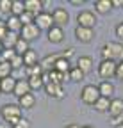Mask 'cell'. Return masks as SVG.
<instances>
[{
  "label": "cell",
  "mask_w": 123,
  "mask_h": 128,
  "mask_svg": "<svg viewBox=\"0 0 123 128\" xmlns=\"http://www.w3.org/2000/svg\"><path fill=\"white\" fill-rule=\"evenodd\" d=\"M18 105H20L22 108H25V110L32 108V107L36 105V96H34L32 92H29V94L22 96V98H18Z\"/></svg>",
  "instance_id": "7402d4cb"
},
{
  "label": "cell",
  "mask_w": 123,
  "mask_h": 128,
  "mask_svg": "<svg viewBox=\"0 0 123 128\" xmlns=\"http://www.w3.org/2000/svg\"><path fill=\"white\" fill-rule=\"evenodd\" d=\"M16 126H22V128H29V126H30V123H29V121H27V119L23 118V119H22V121H20V123H18Z\"/></svg>",
  "instance_id": "ab89813d"
},
{
  "label": "cell",
  "mask_w": 123,
  "mask_h": 128,
  "mask_svg": "<svg viewBox=\"0 0 123 128\" xmlns=\"http://www.w3.org/2000/svg\"><path fill=\"white\" fill-rule=\"evenodd\" d=\"M25 11H29L34 16H38V14L43 12V2L41 0H27L25 2Z\"/></svg>",
  "instance_id": "ac0fdd59"
},
{
  "label": "cell",
  "mask_w": 123,
  "mask_h": 128,
  "mask_svg": "<svg viewBox=\"0 0 123 128\" xmlns=\"http://www.w3.org/2000/svg\"><path fill=\"white\" fill-rule=\"evenodd\" d=\"M116 78L123 80V60L118 62V66H116Z\"/></svg>",
  "instance_id": "8d00e7d4"
},
{
  "label": "cell",
  "mask_w": 123,
  "mask_h": 128,
  "mask_svg": "<svg viewBox=\"0 0 123 128\" xmlns=\"http://www.w3.org/2000/svg\"><path fill=\"white\" fill-rule=\"evenodd\" d=\"M41 30L43 28H47V30H50L52 27H54V18H52V12H47V11H43L41 14H38L36 16V22H34Z\"/></svg>",
  "instance_id": "30bf717a"
},
{
  "label": "cell",
  "mask_w": 123,
  "mask_h": 128,
  "mask_svg": "<svg viewBox=\"0 0 123 128\" xmlns=\"http://www.w3.org/2000/svg\"><path fill=\"white\" fill-rule=\"evenodd\" d=\"M0 12L11 16V12H13V0H0Z\"/></svg>",
  "instance_id": "d6a6232c"
},
{
  "label": "cell",
  "mask_w": 123,
  "mask_h": 128,
  "mask_svg": "<svg viewBox=\"0 0 123 128\" xmlns=\"http://www.w3.org/2000/svg\"><path fill=\"white\" fill-rule=\"evenodd\" d=\"M0 128H7V126H4V124H0Z\"/></svg>",
  "instance_id": "bcb514c9"
},
{
  "label": "cell",
  "mask_w": 123,
  "mask_h": 128,
  "mask_svg": "<svg viewBox=\"0 0 123 128\" xmlns=\"http://www.w3.org/2000/svg\"><path fill=\"white\" fill-rule=\"evenodd\" d=\"M2 50H4V46H2V41H0V54H2Z\"/></svg>",
  "instance_id": "f6af8a7d"
},
{
  "label": "cell",
  "mask_w": 123,
  "mask_h": 128,
  "mask_svg": "<svg viewBox=\"0 0 123 128\" xmlns=\"http://www.w3.org/2000/svg\"><path fill=\"white\" fill-rule=\"evenodd\" d=\"M114 32H116V36H118L119 39H123V22H119V23L116 25V28H114Z\"/></svg>",
  "instance_id": "f35d334b"
},
{
  "label": "cell",
  "mask_w": 123,
  "mask_h": 128,
  "mask_svg": "<svg viewBox=\"0 0 123 128\" xmlns=\"http://www.w3.org/2000/svg\"><path fill=\"white\" fill-rule=\"evenodd\" d=\"M30 92V86H29V80L25 78H18L16 80V87H14V94L18 96V98H22V96L29 94Z\"/></svg>",
  "instance_id": "2e32d148"
},
{
  "label": "cell",
  "mask_w": 123,
  "mask_h": 128,
  "mask_svg": "<svg viewBox=\"0 0 123 128\" xmlns=\"http://www.w3.org/2000/svg\"><path fill=\"white\" fill-rule=\"evenodd\" d=\"M18 54L13 50V48H4L2 54H0V60H6V62H11L14 57H16Z\"/></svg>",
  "instance_id": "4dcf8cb0"
},
{
  "label": "cell",
  "mask_w": 123,
  "mask_h": 128,
  "mask_svg": "<svg viewBox=\"0 0 123 128\" xmlns=\"http://www.w3.org/2000/svg\"><path fill=\"white\" fill-rule=\"evenodd\" d=\"M11 71H13L11 62L0 60V80H2V78H7V76H11Z\"/></svg>",
  "instance_id": "484cf974"
},
{
  "label": "cell",
  "mask_w": 123,
  "mask_h": 128,
  "mask_svg": "<svg viewBox=\"0 0 123 128\" xmlns=\"http://www.w3.org/2000/svg\"><path fill=\"white\" fill-rule=\"evenodd\" d=\"M82 128H95V126H93V124H84Z\"/></svg>",
  "instance_id": "ee69618b"
},
{
  "label": "cell",
  "mask_w": 123,
  "mask_h": 128,
  "mask_svg": "<svg viewBox=\"0 0 123 128\" xmlns=\"http://www.w3.org/2000/svg\"><path fill=\"white\" fill-rule=\"evenodd\" d=\"M20 39H22V38H20V32L9 30L7 34H6V38L2 39V46H4V48H13V50H14V46L18 44Z\"/></svg>",
  "instance_id": "9a60e30c"
},
{
  "label": "cell",
  "mask_w": 123,
  "mask_h": 128,
  "mask_svg": "<svg viewBox=\"0 0 123 128\" xmlns=\"http://www.w3.org/2000/svg\"><path fill=\"white\" fill-rule=\"evenodd\" d=\"M45 92H47L48 96H52V98H55V100H63L64 98V94H66V91H64V87L63 86H59V84H54V82H48V84H45Z\"/></svg>",
  "instance_id": "9c48e42d"
},
{
  "label": "cell",
  "mask_w": 123,
  "mask_h": 128,
  "mask_svg": "<svg viewBox=\"0 0 123 128\" xmlns=\"http://www.w3.org/2000/svg\"><path fill=\"white\" fill-rule=\"evenodd\" d=\"M80 100L86 103V105H96V102L100 100V91L96 86L89 84V86H84V89L80 91Z\"/></svg>",
  "instance_id": "3957f363"
},
{
  "label": "cell",
  "mask_w": 123,
  "mask_h": 128,
  "mask_svg": "<svg viewBox=\"0 0 123 128\" xmlns=\"http://www.w3.org/2000/svg\"><path fill=\"white\" fill-rule=\"evenodd\" d=\"M13 128H22V126H13Z\"/></svg>",
  "instance_id": "7dc6e473"
},
{
  "label": "cell",
  "mask_w": 123,
  "mask_h": 128,
  "mask_svg": "<svg viewBox=\"0 0 123 128\" xmlns=\"http://www.w3.org/2000/svg\"><path fill=\"white\" fill-rule=\"evenodd\" d=\"M7 25H6V20H2L0 18V41H2L4 38H6V34H7Z\"/></svg>",
  "instance_id": "d590c367"
},
{
  "label": "cell",
  "mask_w": 123,
  "mask_h": 128,
  "mask_svg": "<svg viewBox=\"0 0 123 128\" xmlns=\"http://www.w3.org/2000/svg\"><path fill=\"white\" fill-rule=\"evenodd\" d=\"M20 20H22V23H23V27H25V25H32V23L36 22V16H34L32 12L25 11V12L20 16Z\"/></svg>",
  "instance_id": "836d02e7"
},
{
  "label": "cell",
  "mask_w": 123,
  "mask_h": 128,
  "mask_svg": "<svg viewBox=\"0 0 123 128\" xmlns=\"http://www.w3.org/2000/svg\"><path fill=\"white\" fill-rule=\"evenodd\" d=\"M14 87H16V78H13V75L0 80V91H2V94H14Z\"/></svg>",
  "instance_id": "5bb4252c"
},
{
  "label": "cell",
  "mask_w": 123,
  "mask_h": 128,
  "mask_svg": "<svg viewBox=\"0 0 123 128\" xmlns=\"http://www.w3.org/2000/svg\"><path fill=\"white\" fill-rule=\"evenodd\" d=\"M84 2H86V0H70V4H71V6H82Z\"/></svg>",
  "instance_id": "b9f144b4"
},
{
  "label": "cell",
  "mask_w": 123,
  "mask_h": 128,
  "mask_svg": "<svg viewBox=\"0 0 123 128\" xmlns=\"http://www.w3.org/2000/svg\"><path fill=\"white\" fill-rule=\"evenodd\" d=\"M75 38H77V41H80L84 44H89L95 39V30L93 28H86V27H77L75 28Z\"/></svg>",
  "instance_id": "ba28073f"
},
{
  "label": "cell",
  "mask_w": 123,
  "mask_h": 128,
  "mask_svg": "<svg viewBox=\"0 0 123 128\" xmlns=\"http://www.w3.org/2000/svg\"><path fill=\"white\" fill-rule=\"evenodd\" d=\"M52 18H54V25H55V27H61V28H63V27L68 25V22H70V14H68V11H66L64 7H55V9L52 11Z\"/></svg>",
  "instance_id": "52a82bcc"
},
{
  "label": "cell",
  "mask_w": 123,
  "mask_h": 128,
  "mask_svg": "<svg viewBox=\"0 0 123 128\" xmlns=\"http://www.w3.org/2000/svg\"><path fill=\"white\" fill-rule=\"evenodd\" d=\"M11 66H13V70H20V68H23V66H25L23 57H22V55H16V57L11 60Z\"/></svg>",
  "instance_id": "e575fe53"
},
{
  "label": "cell",
  "mask_w": 123,
  "mask_h": 128,
  "mask_svg": "<svg viewBox=\"0 0 123 128\" xmlns=\"http://www.w3.org/2000/svg\"><path fill=\"white\" fill-rule=\"evenodd\" d=\"M98 91H100V96H103V98H111V96L114 94V86L109 82V80H103V82L98 84Z\"/></svg>",
  "instance_id": "44dd1931"
},
{
  "label": "cell",
  "mask_w": 123,
  "mask_h": 128,
  "mask_svg": "<svg viewBox=\"0 0 123 128\" xmlns=\"http://www.w3.org/2000/svg\"><path fill=\"white\" fill-rule=\"evenodd\" d=\"M39 34H41V28H39L36 23H32V25H25V27L20 30V38H22L23 41H27V43L36 41V39L39 38Z\"/></svg>",
  "instance_id": "8992f818"
},
{
  "label": "cell",
  "mask_w": 123,
  "mask_h": 128,
  "mask_svg": "<svg viewBox=\"0 0 123 128\" xmlns=\"http://www.w3.org/2000/svg\"><path fill=\"white\" fill-rule=\"evenodd\" d=\"M64 128H82V126H79V124H66Z\"/></svg>",
  "instance_id": "7bdbcfd3"
},
{
  "label": "cell",
  "mask_w": 123,
  "mask_h": 128,
  "mask_svg": "<svg viewBox=\"0 0 123 128\" xmlns=\"http://www.w3.org/2000/svg\"><path fill=\"white\" fill-rule=\"evenodd\" d=\"M112 7H123V0H112Z\"/></svg>",
  "instance_id": "60d3db41"
},
{
  "label": "cell",
  "mask_w": 123,
  "mask_h": 128,
  "mask_svg": "<svg viewBox=\"0 0 123 128\" xmlns=\"http://www.w3.org/2000/svg\"><path fill=\"white\" fill-rule=\"evenodd\" d=\"M112 9V2L111 0H96L95 2V11L98 14H107Z\"/></svg>",
  "instance_id": "603a6c76"
},
{
  "label": "cell",
  "mask_w": 123,
  "mask_h": 128,
  "mask_svg": "<svg viewBox=\"0 0 123 128\" xmlns=\"http://www.w3.org/2000/svg\"><path fill=\"white\" fill-rule=\"evenodd\" d=\"M43 75H45V71H43V68H41V62L36 64V66L27 68V78H30V76H43Z\"/></svg>",
  "instance_id": "f1b7e54d"
},
{
  "label": "cell",
  "mask_w": 123,
  "mask_h": 128,
  "mask_svg": "<svg viewBox=\"0 0 123 128\" xmlns=\"http://www.w3.org/2000/svg\"><path fill=\"white\" fill-rule=\"evenodd\" d=\"M95 66V62H93V57H89V55H82L77 59V68H79L80 71H84L86 75L91 73V70H93Z\"/></svg>",
  "instance_id": "4fadbf2b"
},
{
  "label": "cell",
  "mask_w": 123,
  "mask_h": 128,
  "mask_svg": "<svg viewBox=\"0 0 123 128\" xmlns=\"http://www.w3.org/2000/svg\"><path fill=\"white\" fill-rule=\"evenodd\" d=\"M71 66H70V60L64 59V57H59L57 64H55V71H61V73H70Z\"/></svg>",
  "instance_id": "cb8c5ba5"
},
{
  "label": "cell",
  "mask_w": 123,
  "mask_h": 128,
  "mask_svg": "<svg viewBox=\"0 0 123 128\" xmlns=\"http://www.w3.org/2000/svg\"><path fill=\"white\" fill-rule=\"evenodd\" d=\"M96 25V14L93 11H80L77 14V27H86V28H93Z\"/></svg>",
  "instance_id": "277c9868"
},
{
  "label": "cell",
  "mask_w": 123,
  "mask_h": 128,
  "mask_svg": "<svg viewBox=\"0 0 123 128\" xmlns=\"http://www.w3.org/2000/svg\"><path fill=\"white\" fill-rule=\"evenodd\" d=\"M6 25H7V30H13V32H20L23 28V23L20 20V16H7L6 18Z\"/></svg>",
  "instance_id": "e0dca14e"
},
{
  "label": "cell",
  "mask_w": 123,
  "mask_h": 128,
  "mask_svg": "<svg viewBox=\"0 0 123 128\" xmlns=\"http://www.w3.org/2000/svg\"><path fill=\"white\" fill-rule=\"evenodd\" d=\"M68 75H70V80H73V82H80V80H84V76H86V73H84V71H80L77 66H75V68H71Z\"/></svg>",
  "instance_id": "f546056e"
},
{
  "label": "cell",
  "mask_w": 123,
  "mask_h": 128,
  "mask_svg": "<svg viewBox=\"0 0 123 128\" xmlns=\"http://www.w3.org/2000/svg\"><path fill=\"white\" fill-rule=\"evenodd\" d=\"M29 50H30V46H29V43H27V41H23V39H20V41H18V44L14 46V52H16L18 55H25Z\"/></svg>",
  "instance_id": "1f68e13d"
},
{
  "label": "cell",
  "mask_w": 123,
  "mask_h": 128,
  "mask_svg": "<svg viewBox=\"0 0 123 128\" xmlns=\"http://www.w3.org/2000/svg\"><path fill=\"white\" fill-rule=\"evenodd\" d=\"M116 66H118V62H114V60H102L98 64V75L103 80H109V78L116 76Z\"/></svg>",
  "instance_id": "5b68a950"
},
{
  "label": "cell",
  "mask_w": 123,
  "mask_h": 128,
  "mask_svg": "<svg viewBox=\"0 0 123 128\" xmlns=\"http://www.w3.org/2000/svg\"><path fill=\"white\" fill-rule=\"evenodd\" d=\"M109 112H111V118L121 116V114H123V100H121V98H112V100H111V108H109Z\"/></svg>",
  "instance_id": "ffe728a7"
},
{
  "label": "cell",
  "mask_w": 123,
  "mask_h": 128,
  "mask_svg": "<svg viewBox=\"0 0 123 128\" xmlns=\"http://www.w3.org/2000/svg\"><path fill=\"white\" fill-rule=\"evenodd\" d=\"M100 54L103 57V60H123V44L121 43H105L100 48Z\"/></svg>",
  "instance_id": "7a4b0ae2"
},
{
  "label": "cell",
  "mask_w": 123,
  "mask_h": 128,
  "mask_svg": "<svg viewBox=\"0 0 123 128\" xmlns=\"http://www.w3.org/2000/svg\"><path fill=\"white\" fill-rule=\"evenodd\" d=\"M25 12V2L22 0H13V16H22Z\"/></svg>",
  "instance_id": "83f0119b"
},
{
  "label": "cell",
  "mask_w": 123,
  "mask_h": 128,
  "mask_svg": "<svg viewBox=\"0 0 123 128\" xmlns=\"http://www.w3.org/2000/svg\"><path fill=\"white\" fill-rule=\"evenodd\" d=\"M27 80H29L30 91H36V89H41V87H45L43 76H30V78H27Z\"/></svg>",
  "instance_id": "4316f807"
},
{
  "label": "cell",
  "mask_w": 123,
  "mask_h": 128,
  "mask_svg": "<svg viewBox=\"0 0 123 128\" xmlns=\"http://www.w3.org/2000/svg\"><path fill=\"white\" fill-rule=\"evenodd\" d=\"M47 39L50 41V43H63L64 41V30L61 28V27H52L50 30H47Z\"/></svg>",
  "instance_id": "7c38bea8"
},
{
  "label": "cell",
  "mask_w": 123,
  "mask_h": 128,
  "mask_svg": "<svg viewBox=\"0 0 123 128\" xmlns=\"http://www.w3.org/2000/svg\"><path fill=\"white\" fill-rule=\"evenodd\" d=\"M95 108L98 112H109V108H111V98H103V96H100V100L96 102Z\"/></svg>",
  "instance_id": "d4e9b609"
},
{
  "label": "cell",
  "mask_w": 123,
  "mask_h": 128,
  "mask_svg": "<svg viewBox=\"0 0 123 128\" xmlns=\"http://www.w3.org/2000/svg\"><path fill=\"white\" fill-rule=\"evenodd\" d=\"M0 116H2V119L13 126H16L22 119H23V114H22V107L20 105H14V103H6L2 105V108H0Z\"/></svg>",
  "instance_id": "6da1fadb"
},
{
  "label": "cell",
  "mask_w": 123,
  "mask_h": 128,
  "mask_svg": "<svg viewBox=\"0 0 123 128\" xmlns=\"http://www.w3.org/2000/svg\"><path fill=\"white\" fill-rule=\"evenodd\" d=\"M73 52H75V48H71V46H70V48H66L64 52H61V57H64V59H68V60H70V57L73 55Z\"/></svg>",
  "instance_id": "74e56055"
},
{
  "label": "cell",
  "mask_w": 123,
  "mask_h": 128,
  "mask_svg": "<svg viewBox=\"0 0 123 128\" xmlns=\"http://www.w3.org/2000/svg\"><path fill=\"white\" fill-rule=\"evenodd\" d=\"M119 128H123V123H121V126H119Z\"/></svg>",
  "instance_id": "c3c4849f"
},
{
  "label": "cell",
  "mask_w": 123,
  "mask_h": 128,
  "mask_svg": "<svg viewBox=\"0 0 123 128\" xmlns=\"http://www.w3.org/2000/svg\"><path fill=\"white\" fill-rule=\"evenodd\" d=\"M22 57H23V62H25V68H30V66L39 64V55H38L36 50H32V48H30L25 55H22Z\"/></svg>",
  "instance_id": "d6986e66"
},
{
  "label": "cell",
  "mask_w": 123,
  "mask_h": 128,
  "mask_svg": "<svg viewBox=\"0 0 123 128\" xmlns=\"http://www.w3.org/2000/svg\"><path fill=\"white\" fill-rule=\"evenodd\" d=\"M59 57H61V54H48L47 57L41 60V68H43V71H45V73L54 71V70H55V64H57V60H59Z\"/></svg>",
  "instance_id": "8fae6325"
},
{
  "label": "cell",
  "mask_w": 123,
  "mask_h": 128,
  "mask_svg": "<svg viewBox=\"0 0 123 128\" xmlns=\"http://www.w3.org/2000/svg\"><path fill=\"white\" fill-rule=\"evenodd\" d=\"M0 94H2V91H0Z\"/></svg>",
  "instance_id": "681fc988"
}]
</instances>
